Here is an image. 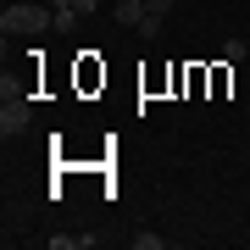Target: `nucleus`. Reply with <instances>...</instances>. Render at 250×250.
Returning a JSON list of instances; mask_svg holds the SVG:
<instances>
[{"label":"nucleus","instance_id":"nucleus-5","mask_svg":"<svg viewBox=\"0 0 250 250\" xmlns=\"http://www.w3.org/2000/svg\"><path fill=\"white\" fill-rule=\"evenodd\" d=\"M128 245H134V250H167L161 233H128Z\"/></svg>","mask_w":250,"mask_h":250},{"label":"nucleus","instance_id":"nucleus-2","mask_svg":"<svg viewBox=\"0 0 250 250\" xmlns=\"http://www.w3.org/2000/svg\"><path fill=\"white\" fill-rule=\"evenodd\" d=\"M28 123H34V106H28V95H22V89H17V95H6V106H0V134L17 139Z\"/></svg>","mask_w":250,"mask_h":250},{"label":"nucleus","instance_id":"nucleus-4","mask_svg":"<svg viewBox=\"0 0 250 250\" xmlns=\"http://www.w3.org/2000/svg\"><path fill=\"white\" fill-rule=\"evenodd\" d=\"M50 17H56V34H67V28L78 22V6H72V0H50Z\"/></svg>","mask_w":250,"mask_h":250},{"label":"nucleus","instance_id":"nucleus-6","mask_svg":"<svg viewBox=\"0 0 250 250\" xmlns=\"http://www.w3.org/2000/svg\"><path fill=\"white\" fill-rule=\"evenodd\" d=\"M172 11V0H145V17H167Z\"/></svg>","mask_w":250,"mask_h":250},{"label":"nucleus","instance_id":"nucleus-3","mask_svg":"<svg viewBox=\"0 0 250 250\" xmlns=\"http://www.w3.org/2000/svg\"><path fill=\"white\" fill-rule=\"evenodd\" d=\"M111 17L123 22V28H139V22H145V0H117V6H111Z\"/></svg>","mask_w":250,"mask_h":250},{"label":"nucleus","instance_id":"nucleus-7","mask_svg":"<svg viewBox=\"0 0 250 250\" xmlns=\"http://www.w3.org/2000/svg\"><path fill=\"white\" fill-rule=\"evenodd\" d=\"M72 6H78V17H83V11H95V6H100V0H72Z\"/></svg>","mask_w":250,"mask_h":250},{"label":"nucleus","instance_id":"nucleus-1","mask_svg":"<svg viewBox=\"0 0 250 250\" xmlns=\"http://www.w3.org/2000/svg\"><path fill=\"white\" fill-rule=\"evenodd\" d=\"M56 17H50V6H28V0H17V6H6L0 11V34H28V39H39V34H50Z\"/></svg>","mask_w":250,"mask_h":250}]
</instances>
